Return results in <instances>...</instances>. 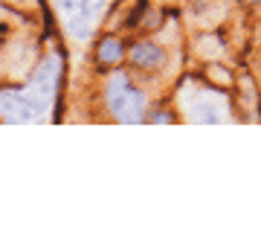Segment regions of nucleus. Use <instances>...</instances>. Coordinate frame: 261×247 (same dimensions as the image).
I'll list each match as a JSON object with an SVG mask.
<instances>
[{
    "label": "nucleus",
    "instance_id": "f03ea898",
    "mask_svg": "<svg viewBox=\"0 0 261 247\" xmlns=\"http://www.w3.org/2000/svg\"><path fill=\"white\" fill-rule=\"evenodd\" d=\"M56 3H58V12H61L67 29L73 32L75 38H84L93 29L96 12L102 6V0H56Z\"/></svg>",
    "mask_w": 261,
    "mask_h": 247
},
{
    "label": "nucleus",
    "instance_id": "39448f33",
    "mask_svg": "<svg viewBox=\"0 0 261 247\" xmlns=\"http://www.w3.org/2000/svg\"><path fill=\"white\" fill-rule=\"evenodd\" d=\"M119 58H122V44L116 38H108L102 44V50H99V61L102 64H116Z\"/></svg>",
    "mask_w": 261,
    "mask_h": 247
},
{
    "label": "nucleus",
    "instance_id": "7ed1b4c3",
    "mask_svg": "<svg viewBox=\"0 0 261 247\" xmlns=\"http://www.w3.org/2000/svg\"><path fill=\"white\" fill-rule=\"evenodd\" d=\"M192 119H197V122H224L226 111H224V105L218 102L215 96L200 93L197 96V102L192 105Z\"/></svg>",
    "mask_w": 261,
    "mask_h": 247
},
{
    "label": "nucleus",
    "instance_id": "f257e3e1",
    "mask_svg": "<svg viewBox=\"0 0 261 247\" xmlns=\"http://www.w3.org/2000/svg\"><path fill=\"white\" fill-rule=\"evenodd\" d=\"M108 96H111V108H113V114H116V119H122V122H140L142 119L145 96L137 87H130L128 79H122V76L113 79Z\"/></svg>",
    "mask_w": 261,
    "mask_h": 247
},
{
    "label": "nucleus",
    "instance_id": "20e7f679",
    "mask_svg": "<svg viewBox=\"0 0 261 247\" xmlns=\"http://www.w3.org/2000/svg\"><path fill=\"white\" fill-rule=\"evenodd\" d=\"M130 58H134V64L142 67V70H154V67H160L166 61V53H163L157 44H137L134 53H130Z\"/></svg>",
    "mask_w": 261,
    "mask_h": 247
}]
</instances>
